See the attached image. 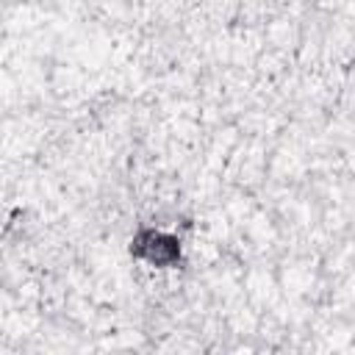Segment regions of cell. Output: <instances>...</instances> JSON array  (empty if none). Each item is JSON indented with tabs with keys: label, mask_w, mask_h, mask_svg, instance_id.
<instances>
[{
	"label": "cell",
	"mask_w": 355,
	"mask_h": 355,
	"mask_svg": "<svg viewBox=\"0 0 355 355\" xmlns=\"http://www.w3.org/2000/svg\"><path fill=\"white\" fill-rule=\"evenodd\" d=\"M125 255L141 272H153V275L191 272V244L186 233L164 222H139L125 239Z\"/></svg>",
	"instance_id": "6da1fadb"
}]
</instances>
